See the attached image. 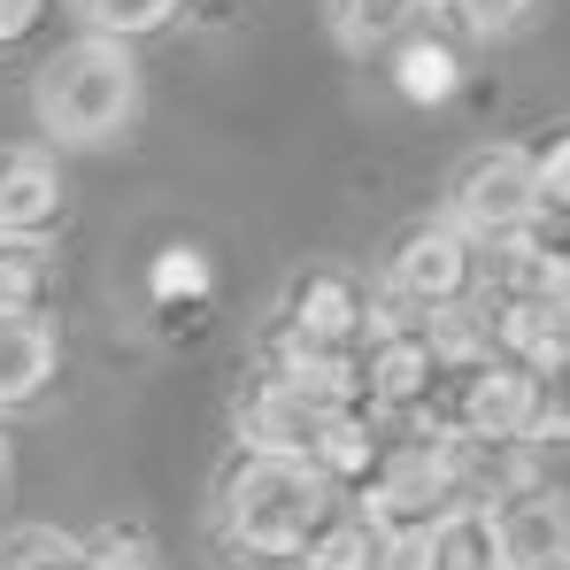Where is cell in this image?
<instances>
[{
	"label": "cell",
	"instance_id": "obj_1",
	"mask_svg": "<svg viewBox=\"0 0 570 570\" xmlns=\"http://www.w3.org/2000/svg\"><path fill=\"white\" fill-rule=\"evenodd\" d=\"M31 108H39V131L62 139V147H100L131 124L139 108V62L124 55V39H70L62 55H47L39 86H31Z\"/></svg>",
	"mask_w": 570,
	"mask_h": 570
},
{
	"label": "cell",
	"instance_id": "obj_19",
	"mask_svg": "<svg viewBox=\"0 0 570 570\" xmlns=\"http://www.w3.org/2000/svg\"><path fill=\"white\" fill-rule=\"evenodd\" d=\"M540 163V208H563L570 216V139H556L548 155H532Z\"/></svg>",
	"mask_w": 570,
	"mask_h": 570
},
{
	"label": "cell",
	"instance_id": "obj_7",
	"mask_svg": "<svg viewBox=\"0 0 570 570\" xmlns=\"http://www.w3.org/2000/svg\"><path fill=\"white\" fill-rule=\"evenodd\" d=\"M455 432L471 448L524 440V371H471L463 379V401H455Z\"/></svg>",
	"mask_w": 570,
	"mask_h": 570
},
{
	"label": "cell",
	"instance_id": "obj_5",
	"mask_svg": "<svg viewBox=\"0 0 570 570\" xmlns=\"http://www.w3.org/2000/svg\"><path fill=\"white\" fill-rule=\"evenodd\" d=\"M393 285L409 293V301H424V308H448L463 285H471V255H463V232H416L401 255H393Z\"/></svg>",
	"mask_w": 570,
	"mask_h": 570
},
{
	"label": "cell",
	"instance_id": "obj_9",
	"mask_svg": "<svg viewBox=\"0 0 570 570\" xmlns=\"http://www.w3.org/2000/svg\"><path fill=\"white\" fill-rule=\"evenodd\" d=\"M55 379V332L39 316H0V409L31 401Z\"/></svg>",
	"mask_w": 570,
	"mask_h": 570
},
{
	"label": "cell",
	"instance_id": "obj_21",
	"mask_svg": "<svg viewBox=\"0 0 570 570\" xmlns=\"http://www.w3.org/2000/svg\"><path fill=\"white\" fill-rule=\"evenodd\" d=\"M200 285H208L200 255H193V247H170V255H163V271H155V293L170 301V293H200Z\"/></svg>",
	"mask_w": 570,
	"mask_h": 570
},
{
	"label": "cell",
	"instance_id": "obj_10",
	"mask_svg": "<svg viewBox=\"0 0 570 570\" xmlns=\"http://www.w3.org/2000/svg\"><path fill=\"white\" fill-rule=\"evenodd\" d=\"M416 16H424V0H332V31H340L355 55L409 39V31H416Z\"/></svg>",
	"mask_w": 570,
	"mask_h": 570
},
{
	"label": "cell",
	"instance_id": "obj_14",
	"mask_svg": "<svg viewBox=\"0 0 570 570\" xmlns=\"http://www.w3.org/2000/svg\"><path fill=\"white\" fill-rule=\"evenodd\" d=\"M47 293V255L31 239H0V316H39Z\"/></svg>",
	"mask_w": 570,
	"mask_h": 570
},
{
	"label": "cell",
	"instance_id": "obj_12",
	"mask_svg": "<svg viewBox=\"0 0 570 570\" xmlns=\"http://www.w3.org/2000/svg\"><path fill=\"white\" fill-rule=\"evenodd\" d=\"M379 570H455V517H432V524H385Z\"/></svg>",
	"mask_w": 570,
	"mask_h": 570
},
{
	"label": "cell",
	"instance_id": "obj_15",
	"mask_svg": "<svg viewBox=\"0 0 570 570\" xmlns=\"http://www.w3.org/2000/svg\"><path fill=\"white\" fill-rule=\"evenodd\" d=\"M0 570H86V548H78V540H62V532L23 524V532H8V540H0Z\"/></svg>",
	"mask_w": 570,
	"mask_h": 570
},
{
	"label": "cell",
	"instance_id": "obj_6",
	"mask_svg": "<svg viewBox=\"0 0 570 570\" xmlns=\"http://www.w3.org/2000/svg\"><path fill=\"white\" fill-rule=\"evenodd\" d=\"M62 208L55 163L39 147H0V239H31Z\"/></svg>",
	"mask_w": 570,
	"mask_h": 570
},
{
	"label": "cell",
	"instance_id": "obj_3",
	"mask_svg": "<svg viewBox=\"0 0 570 570\" xmlns=\"http://www.w3.org/2000/svg\"><path fill=\"white\" fill-rule=\"evenodd\" d=\"M532 216H540V163L524 147H493L455 178V232L509 247V239L532 232Z\"/></svg>",
	"mask_w": 570,
	"mask_h": 570
},
{
	"label": "cell",
	"instance_id": "obj_23",
	"mask_svg": "<svg viewBox=\"0 0 570 570\" xmlns=\"http://www.w3.org/2000/svg\"><path fill=\"white\" fill-rule=\"evenodd\" d=\"M31 23H39V0H0V47H8V39H23Z\"/></svg>",
	"mask_w": 570,
	"mask_h": 570
},
{
	"label": "cell",
	"instance_id": "obj_11",
	"mask_svg": "<svg viewBox=\"0 0 570 570\" xmlns=\"http://www.w3.org/2000/svg\"><path fill=\"white\" fill-rule=\"evenodd\" d=\"M379 548H385V524L340 517V524H324V532L301 548V570H379Z\"/></svg>",
	"mask_w": 570,
	"mask_h": 570
},
{
	"label": "cell",
	"instance_id": "obj_2",
	"mask_svg": "<svg viewBox=\"0 0 570 570\" xmlns=\"http://www.w3.org/2000/svg\"><path fill=\"white\" fill-rule=\"evenodd\" d=\"M324 509H332V478L293 455H247L224 493V524L247 556H301L324 532Z\"/></svg>",
	"mask_w": 570,
	"mask_h": 570
},
{
	"label": "cell",
	"instance_id": "obj_4",
	"mask_svg": "<svg viewBox=\"0 0 570 570\" xmlns=\"http://www.w3.org/2000/svg\"><path fill=\"white\" fill-rule=\"evenodd\" d=\"M485 556L493 570H556L570 556V493H548V485L501 493L485 517Z\"/></svg>",
	"mask_w": 570,
	"mask_h": 570
},
{
	"label": "cell",
	"instance_id": "obj_22",
	"mask_svg": "<svg viewBox=\"0 0 570 570\" xmlns=\"http://www.w3.org/2000/svg\"><path fill=\"white\" fill-rule=\"evenodd\" d=\"M86 570H155V556L139 540H100V548H86Z\"/></svg>",
	"mask_w": 570,
	"mask_h": 570
},
{
	"label": "cell",
	"instance_id": "obj_17",
	"mask_svg": "<svg viewBox=\"0 0 570 570\" xmlns=\"http://www.w3.org/2000/svg\"><path fill=\"white\" fill-rule=\"evenodd\" d=\"M347 324H355V293H347L340 278H316L308 293H301V340H308V347L340 340Z\"/></svg>",
	"mask_w": 570,
	"mask_h": 570
},
{
	"label": "cell",
	"instance_id": "obj_16",
	"mask_svg": "<svg viewBox=\"0 0 570 570\" xmlns=\"http://www.w3.org/2000/svg\"><path fill=\"white\" fill-rule=\"evenodd\" d=\"M371 385L393 393V401L424 393V385H432V347H424V340H385L379 355H371Z\"/></svg>",
	"mask_w": 570,
	"mask_h": 570
},
{
	"label": "cell",
	"instance_id": "obj_25",
	"mask_svg": "<svg viewBox=\"0 0 570 570\" xmlns=\"http://www.w3.org/2000/svg\"><path fill=\"white\" fill-rule=\"evenodd\" d=\"M563 324H570V285H563Z\"/></svg>",
	"mask_w": 570,
	"mask_h": 570
},
{
	"label": "cell",
	"instance_id": "obj_8",
	"mask_svg": "<svg viewBox=\"0 0 570 570\" xmlns=\"http://www.w3.org/2000/svg\"><path fill=\"white\" fill-rule=\"evenodd\" d=\"M524 440H532V448L570 440V332L524 371Z\"/></svg>",
	"mask_w": 570,
	"mask_h": 570
},
{
	"label": "cell",
	"instance_id": "obj_18",
	"mask_svg": "<svg viewBox=\"0 0 570 570\" xmlns=\"http://www.w3.org/2000/svg\"><path fill=\"white\" fill-rule=\"evenodd\" d=\"M100 39H139V31H163L178 16V0H86Z\"/></svg>",
	"mask_w": 570,
	"mask_h": 570
},
{
	"label": "cell",
	"instance_id": "obj_13",
	"mask_svg": "<svg viewBox=\"0 0 570 570\" xmlns=\"http://www.w3.org/2000/svg\"><path fill=\"white\" fill-rule=\"evenodd\" d=\"M393 78H401V94H409V100H448V94H455V55H448L440 39L409 31L401 55H393Z\"/></svg>",
	"mask_w": 570,
	"mask_h": 570
},
{
	"label": "cell",
	"instance_id": "obj_24",
	"mask_svg": "<svg viewBox=\"0 0 570 570\" xmlns=\"http://www.w3.org/2000/svg\"><path fill=\"white\" fill-rule=\"evenodd\" d=\"M0 478H8V440H0Z\"/></svg>",
	"mask_w": 570,
	"mask_h": 570
},
{
	"label": "cell",
	"instance_id": "obj_20",
	"mask_svg": "<svg viewBox=\"0 0 570 570\" xmlns=\"http://www.w3.org/2000/svg\"><path fill=\"white\" fill-rule=\"evenodd\" d=\"M455 8H463L471 31H517L532 16V0H455Z\"/></svg>",
	"mask_w": 570,
	"mask_h": 570
},
{
	"label": "cell",
	"instance_id": "obj_26",
	"mask_svg": "<svg viewBox=\"0 0 570 570\" xmlns=\"http://www.w3.org/2000/svg\"><path fill=\"white\" fill-rule=\"evenodd\" d=\"M556 570H570V556H563V563H556Z\"/></svg>",
	"mask_w": 570,
	"mask_h": 570
}]
</instances>
